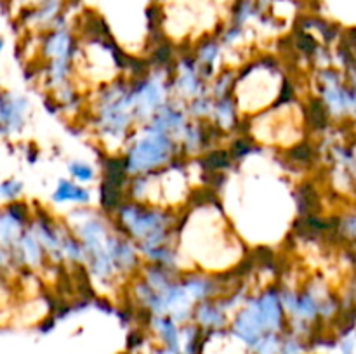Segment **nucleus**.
Returning a JSON list of instances; mask_svg holds the SVG:
<instances>
[{
    "mask_svg": "<svg viewBox=\"0 0 356 354\" xmlns=\"http://www.w3.org/2000/svg\"><path fill=\"white\" fill-rule=\"evenodd\" d=\"M343 354H353V344L346 342L343 347Z\"/></svg>",
    "mask_w": 356,
    "mask_h": 354,
    "instance_id": "f257e3e1",
    "label": "nucleus"
}]
</instances>
